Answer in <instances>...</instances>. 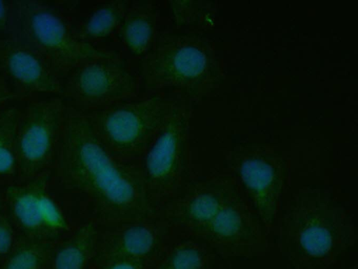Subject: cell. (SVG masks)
Instances as JSON below:
<instances>
[{"instance_id":"obj_15","label":"cell","mask_w":358,"mask_h":269,"mask_svg":"<svg viewBox=\"0 0 358 269\" xmlns=\"http://www.w3.org/2000/svg\"><path fill=\"white\" fill-rule=\"evenodd\" d=\"M101 224L96 221L75 226L53 243L48 269H89L98 255Z\"/></svg>"},{"instance_id":"obj_22","label":"cell","mask_w":358,"mask_h":269,"mask_svg":"<svg viewBox=\"0 0 358 269\" xmlns=\"http://www.w3.org/2000/svg\"><path fill=\"white\" fill-rule=\"evenodd\" d=\"M13 25V1H0V33L11 36Z\"/></svg>"},{"instance_id":"obj_24","label":"cell","mask_w":358,"mask_h":269,"mask_svg":"<svg viewBox=\"0 0 358 269\" xmlns=\"http://www.w3.org/2000/svg\"><path fill=\"white\" fill-rule=\"evenodd\" d=\"M3 187L0 186V213L3 212Z\"/></svg>"},{"instance_id":"obj_14","label":"cell","mask_w":358,"mask_h":269,"mask_svg":"<svg viewBox=\"0 0 358 269\" xmlns=\"http://www.w3.org/2000/svg\"><path fill=\"white\" fill-rule=\"evenodd\" d=\"M159 7L151 1H130L114 38L120 52L136 66L155 46L162 31Z\"/></svg>"},{"instance_id":"obj_20","label":"cell","mask_w":358,"mask_h":269,"mask_svg":"<svg viewBox=\"0 0 358 269\" xmlns=\"http://www.w3.org/2000/svg\"><path fill=\"white\" fill-rule=\"evenodd\" d=\"M19 236L8 217L0 213V263L9 254Z\"/></svg>"},{"instance_id":"obj_5","label":"cell","mask_w":358,"mask_h":269,"mask_svg":"<svg viewBox=\"0 0 358 269\" xmlns=\"http://www.w3.org/2000/svg\"><path fill=\"white\" fill-rule=\"evenodd\" d=\"M211 66L210 51L203 39L165 30L136 64L143 91L174 93L192 102L210 84Z\"/></svg>"},{"instance_id":"obj_4","label":"cell","mask_w":358,"mask_h":269,"mask_svg":"<svg viewBox=\"0 0 358 269\" xmlns=\"http://www.w3.org/2000/svg\"><path fill=\"white\" fill-rule=\"evenodd\" d=\"M192 103L183 96L174 102L134 164L159 212L186 186Z\"/></svg>"},{"instance_id":"obj_13","label":"cell","mask_w":358,"mask_h":269,"mask_svg":"<svg viewBox=\"0 0 358 269\" xmlns=\"http://www.w3.org/2000/svg\"><path fill=\"white\" fill-rule=\"evenodd\" d=\"M101 226L96 259L125 257L148 266L172 243L173 230L159 215Z\"/></svg>"},{"instance_id":"obj_9","label":"cell","mask_w":358,"mask_h":269,"mask_svg":"<svg viewBox=\"0 0 358 269\" xmlns=\"http://www.w3.org/2000/svg\"><path fill=\"white\" fill-rule=\"evenodd\" d=\"M51 175L3 187V212L19 236L53 243L73 226L53 188Z\"/></svg>"},{"instance_id":"obj_16","label":"cell","mask_w":358,"mask_h":269,"mask_svg":"<svg viewBox=\"0 0 358 269\" xmlns=\"http://www.w3.org/2000/svg\"><path fill=\"white\" fill-rule=\"evenodd\" d=\"M130 1L113 0L96 6L87 15L74 21L72 26L81 41L98 47L109 39L114 40Z\"/></svg>"},{"instance_id":"obj_11","label":"cell","mask_w":358,"mask_h":269,"mask_svg":"<svg viewBox=\"0 0 358 269\" xmlns=\"http://www.w3.org/2000/svg\"><path fill=\"white\" fill-rule=\"evenodd\" d=\"M235 180L266 231L278 212L285 180V164L278 155L261 149L237 153L231 160Z\"/></svg>"},{"instance_id":"obj_19","label":"cell","mask_w":358,"mask_h":269,"mask_svg":"<svg viewBox=\"0 0 358 269\" xmlns=\"http://www.w3.org/2000/svg\"><path fill=\"white\" fill-rule=\"evenodd\" d=\"M52 244L19 236L0 269H48Z\"/></svg>"},{"instance_id":"obj_18","label":"cell","mask_w":358,"mask_h":269,"mask_svg":"<svg viewBox=\"0 0 358 269\" xmlns=\"http://www.w3.org/2000/svg\"><path fill=\"white\" fill-rule=\"evenodd\" d=\"M20 107L13 105L0 113V186L18 178L15 132Z\"/></svg>"},{"instance_id":"obj_17","label":"cell","mask_w":358,"mask_h":269,"mask_svg":"<svg viewBox=\"0 0 358 269\" xmlns=\"http://www.w3.org/2000/svg\"><path fill=\"white\" fill-rule=\"evenodd\" d=\"M208 249L195 238L173 242L147 269H208L211 257Z\"/></svg>"},{"instance_id":"obj_10","label":"cell","mask_w":358,"mask_h":269,"mask_svg":"<svg viewBox=\"0 0 358 269\" xmlns=\"http://www.w3.org/2000/svg\"><path fill=\"white\" fill-rule=\"evenodd\" d=\"M66 108L59 96L28 102L20 107L15 132L17 180L51 175Z\"/></svg>"},{"instance_id":"obj_21","label":"cell","mask_w":358,"mask_h":269,"mask_svg":"<svg viewBox=\"0 0 358 269\" xmlns=\"http://www.w3.org/2000/svg\"><path fill=\"white\" fill-rule=\"evenodd\" d=\"M93 266L96 269H147L148 264L125 257H105L96 259Z\"/></svg>"},{"instance_id":"obj_2","label":"cell","mask_w":358,"mask_h":269,"mask_svg":"<svg viewBox=\"0 0 358 269\" xmlns=\"http://www.w3.org/2000/svg\"><path fill=\"white\" fill-rule=\"evenodd\" d=\"M183 210L188 236L224 258H250L266 249L268 232L231 176L194 183L185 197Z\"/></svg>"},{"instance_id":"obj_7","label":"cell","mask_w":358,"mask_h":269,"mask_svg":"<svg viewBox=\"0 0 358 269\" xmlns=\"http://www.w3.org/2000/svg\"><path fill=\"white\" fill-rule=\"evenodd\" d=\"M180 96L170 92L143 91L136 98L83 112L104 145L117 157L134 164Z\"/></svg>"},{"instance_id":"obj_8","label":"cell","mask_w":358,"mask_h":269,"mask_svg":"<svg viewBox=\"0 0 358 269\" xmlns=\"http://www.w3.org/2000/svg\"><path fill=\"white\" fill-rule=\"evenodd\" d=\"M143 91L136 66L118 50L88 60L64 78L61 97L81 112L99 109Z\"/></svg>"},{"instance_id":"obj_3","label":"cell","mask_w":358,"mask_h":269,"mask_svg":"<svg viewBox=\"0 0 358 269\" xmlns=\"http://www.w3.org/2000/svg\"><path fill=\"white\" fill-rule=\"evenodd\" d=\"M346 210L315 192L299 194L283 214L280 243L294 269H327L349 247Z\"/></svg>"},{"instance_id":"obj_6","label":"cell","mask_w":358,"mask_h":269,"mask_svg":"<svg viewBox=\"0 0 358 269\" xmlns=\"http://www.w3.org/2000/svg\"><path fill=\"white\" fill-rule=\"evenodd\" d=\"M10 36L41 54L64 79L81 63L116 50L80 40L70 16L38 1H13Z\"/></svg>"},{"instance_id":"obj_23","label":"cell","mask_w":358,"mask_h":269,"mask_svg":"<svg viewBox=\"0 0 358 269\" xmlns=\"http://www.w3.org/2000/svg\"><path fill=\"white\" fill-rule=\"evenodd\" d=\"M15 100L17 98L10 86L0 75V113L13 105L12 102Z\"/></svg>"},{"instance_id":"obj_12","label":"cell","mask_w":358,"mask_h":269,"mask_svg":"<svg viewBox=\"0 0 358 269\" xmlns=\"http://www.w3.org/2000/svg\"><path fill=\"white\" fill-rule=\"evenodd\" d=\"M0 75L17 101L25 103L45 94L59 97L64 79L41 54L11 36L0 39Z\"/></svg>"},{"instance_id":"obj_1","label":"cell","mask_w":358,"mask_h":269,"mask_svg":"<svg viewBox=\"0 0 358 269\" xmlns=\"http://www.w3.org/2000/svg\"><path fill=\"white\" fill-rule=\"evenodd\" d=\"M51 176L82 198L101 225L159 215L135 166L115 155L85 114L67 105Z\"/></svg>"}]
</instances>
